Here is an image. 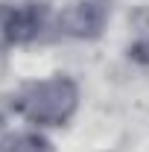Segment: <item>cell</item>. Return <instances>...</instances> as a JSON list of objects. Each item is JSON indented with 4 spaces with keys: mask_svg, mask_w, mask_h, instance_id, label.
Wrapping results in <instances>:
<instances>
[{
    "mask_svg": "<svg viewBox=\"0 0 149 152\" xmlns=\"http://www.w3.org/2000/svg\"><path fill=\"white\" fill-rule=\"evenodd\" d=\"M0 152H50V143L35 134H18V137H6L0 143Z\"/></svg>",
    "mask_w": 149,
    "mask_h": 152,
    "instance_id": "3",
    "label": "cell"
},
{
    "mask_svg": "<svg viewBox=\"0 0 149 152\" xmlns=\"http://www.w3.org/2000/svg\"><path fill=\"white\" fill-rule=\"evenodd\" d=\"M73 102H76L73 85L64 79H53V82L32 85L20 96V111L38 123H61L70 114Z\"/></svg>",
    "mask_w": 149,
    "mask_h": 152,
    "instance_id": "1",
    "label": "cell"
},
{
    "mask_svg": "<svg viewBox=\"0 0 149 152\" xmlns=\"http://www.w3.org/2000/svg\"><path fill=\"white\" fill-rule=\"evenodd\" d=\"M93 6L91 3H82V6H76L73 12L67 15V26H70V32H76V35H85V32H93L96 26H99V20H102V15H93Z\"/></svg>",
    "mask_w": 149,
    "mask_h": 152,
    "instance_id": "2",
    "label": "cell"
}]
</instances>
